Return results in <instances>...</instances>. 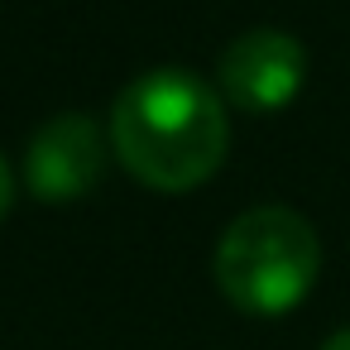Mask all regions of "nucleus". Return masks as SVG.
Segmentation results:
<instances>
[{"label":"nucleus","instance_id":"5","mask_svg":"<svg viewBox=\"0 0 350 350\" xmlns=\"http://www.w3.org/2000/svg\"><path fill=\"white\" fill-rule=\"evenodd\" d=\"M10 197H15V178H10L5 154H0V221H5V211H10Z\"/></svg>","mask_w":350,"mask_h":350},{"label":"nucleus","instance_id":"2","mask_svg":"<svg viewBox=\"0 0 350 350\" xmlns=\"http://www.w3.org/2000/svg\"><path fill=\"white\" fill-rule=\"evenodd\" d=\"M211 269L230 307L250 317H283L312 293L321 240L293 206H250L226 226Z\"/></svg>","mask_w":350,"mask_h":350},{"label":"nucleus","instance_id":"3","mask_svg":"<svg viewBox=\"0 0 350 350\" xmlns=\"http://www.w3.org/2000/svg\"><path fill=\"white\" fill-rule=\"evenodd\" d=\"M221 87L240 111H283L307 82V49L283 29H245L226 44Z\"/></svg>","mask_w":350,"mask_h":350},{"label":"nucleus","instance_id":"1","mask_svg":"<svg viewBox=\"0 0 350 350\" xmlns=\"http://www.w3.org/2000/svg\"><path fill=\"white\" fill-rule=\"evenodd\" d=\"M111 144L135 183L154 192H192L226 163L230 120L197 72L154 68L116 96Z\"/></svg>","mask_w":350,"mask_h":350},{"label":"nucleus","instance_id":"4","mask_svg":"<svg viewBox=\"0 0 350 350\" xmlns=\"http://www.w3.org/2000/svg\"><path fill=\"white\" fill-rule=\"evenodd\" d=\"M106 168V135L92 116L63 111L34 130L25 149V183L39 202H72L96 187Z\"/></svg>","mask_w":350,"mask_h":350},{"label":"nucleus","instance_id":"6","mask_svg":"<svg viewBox=\"0 0 350 350\" xmlns=\"http://www.w3.org/2000/svg\"><path fill=\"white\" fill-rule=\"evenodd\" d=\"M321 350H350V326H345V331H336V336H331Z\"/></svg>","mask_w":350,"mask_h":350}]
</instances>
